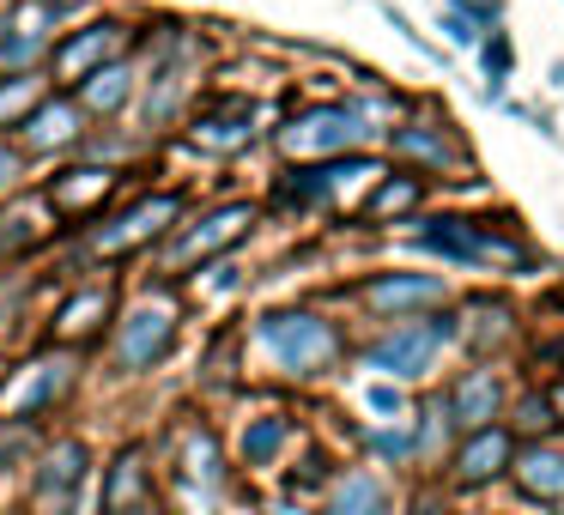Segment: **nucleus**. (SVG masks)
Masks as SVG:
<instances>
[{
	"instance_id": "nucleus-20",
	"label": "nucleus",
	"mask_w": 564,
	"mask_h": 515,
	"mask_svg": "<svg viewBox=\"0 0 564 515\" xmlns=\"http://www.w3.org/2000/svg\"><path fill=\"white\" fill-rule=\"evenodd\" d=\"M50 224H55L50 195H43V200H19V207L0 219V249H7V255H19V249L43 243V237H50Z\"/></svg>"
},
{
	"instance_id": "nucleus-29",
	"label": "nucleus",
	"mask_w": 564,
	"mask_h": 515,
	"mask_svg": "<svg viewBox=\"0 0 564 515\" xmlns=\"http://www.w3.org/2000/svg\"><path fill=\"white\" fill-rule=\"evenodd\" d=\"M188 479H200L207 491H219V449H213L207 430H195V437H188Z\"/></svg>"
},
{
	"instance_id": "nucleus-21",
	"label": "nucleus",
	"mask_w": 564,
	"mask_h": 515,
	"mask_svg": "<svg viewBox=\"0 0 564 515\" xmlns=\"http://www.w3.org/2000/svg\"><path fill=\"white\" fill-rule=\"evenodd\" d=\"M516 485L528 497H564V454L558 449H528L516 461Z\"/></svg>"
},
{
	"instance_id": "nucleus-36",
	"label": "nucleus",
	"mask_w": 564,
	"mask_h": 515,
	"mask_svg": "<svg viewBox=\"0 0 564 515\" xmlns=\"http://www.w3.org/2000/svg\"><path fill=\"white\" fill-rule=\"evenodd\" d=\"M413 515H443V509H437V503H413Z\"/></svg>"
},
{
	"instance_id": "nucleus-7",
	"label": "nucleus",
	"mask_w": 564,
	"mask_h": 515,
	"mask_svg": "<svg viewBox=\"0 0 564 515\" xmlns=\"http://www.w3.org/2000/svg\"><path fill=\"white\" fill-rule=\"evenodd\" d=\"M249 224H256V207H219V212H207V219L195 224V231H183L171 243V267H195V261H213L219 249H231L237 237H249Z\"/></svg>"
},
{
	"instance_id": "nucleus-22",
	"label": "nucleus",
	"mask_w": 564,
	"mask_h": 515,
	"mask_svg": "<svg viewBox=\"0 0 564 515\" xmlns=\"http://www.w3.org/2000/svg\"><path fill=\"white\" fill-rule=\"evenodd\" d=\"M104 321H110V292H79L62 304V316H55V333L62 340H86V333H98Z\"/></svg>"
},
{
	"instance_id": "nucleus-10",
	"label": "nucleus",
	"mask_w": 564,
	"mask_h": 515,
	"mask_svg": "<svg viewBox=\"0 0 564 515\" xmlns=\"http://www.w3.org/2000/svg\"><path fill=\"white\" fill-rule=\"evenodd\" d=\"M419 243L437 249V255H455V261H516V243H503L486 224H467V219H431L419 231Z\"/></svg>"
},
{
	"instance_id": "nucleus-12",
	"label": "nucleus",
	"mask_w": 564,
	"mask_h": 515,
	"mask_svg": "<svg viewBox=\"0 0 564 515\" xmlns=\"http://www.w3.org/2000/svg\"><path fill=\"white\" fill-rule=\"evenodd\" d=\"M122 50H128V31L122 25H91V31H79L74 43L55 50V79H79V86H86V79L98 74L104 62H116Z\"/></svg>"
},
{
	"instance_id": "nucleus-19",
	"label": "nucleus",
	"mask_w": 564,
	"mask_h": 515,
	"mask_svg": "<svg viewBox=\"0 0 564 515\" xmlns=\"http://www.w3.org/2000/svg\"><path fill=\"white\" fill-rule=\"evenodd\" d=\"M74 140H79V110L67 98L37 103V110L25 116V146L31 152H55V146H74Z\"/></svg>"
},
{
	"instance_id": "nucleus-27",
	"label": "nucleus",
	"mask_w": 564,
	"mask_h": 515,
	"mask_svg": "<svg viewBox=\"0 0 564 515\" xmlns=\"http://www.w3.org/2000/svg\"><path fill=\"white\" fill-rule=\"evenodd\" d=\"M280 442H285V418H256V425L243 430V461L268 467L273 454H280Z\"/></svg>"
},
{
	"instance_id": "nucleus-5",
	"label": "nucleus",
	"mask_w": 564,
	"mask_h": 515,
	"mask_svg": "<svg viewBox=\"0 0 564 515\" xmlns=\"http://www.w3.org/2000/svg\"><path fill=\"white\" fill-rule=\"evenodd\" d=\"M176 212H183V200H176V195H152V200H140V207H128L116 224H104V231L91 237V255L116 261V255H128V249L152 243V237H159L164 224H176Z\"/></svg>"
},
{
	"instance_id": "nucleus-33",
	"label": "nucleus",
	"mask_w": 564,
	"mask_h": 515,
	"mask_svg": "<svg viewBox=\"0 0 564 515\" xmlns=\"http://www.w3.org/2000/svg\"><path fill=\"white\" fill-rule=\"evenodd\" d=\"M370 406H377V413H394L401 401H394V388H370Z\"/></svg>"
},
{
	"instance_id": "nucleus-32",
	"label": "nucleus",
	"mask_w": 564,
	"mask_h": 515,
	"mask_svg": "<svg viewBox=\"0 0 564 515\" xmlns=\"http://www.w3.org/2000/svg\"><path fill=\"white\" fill-rule=\"evenodd\" d=\"M486 67H491V74H503V67H510V50H503V43H498V37H491V43H486Z\"/></svg>"
},
{
	"instance_id": "nucleus-14",
	"label": "nucleus",
	"mask_w": 564,
	"mask_h": 515,
	"mask_svg": "<svg viewBox=\"0 0 564 515\" xmlns=\"http://www.w3.org/2000/svg\"><path fill=\"white\" fill-rule=\"evenodd\" d=\"M503 467H510V430H498V425L474 430V437L462 442V454H455V479H462V485H491Z\"/></svg>"
},
{
	"instance_id": "nucleus-23",
	"label": "nucleus",
	"mask_w": 564,
	"mask_h": 515,
	"mask_svg": "<svg viewBox=\"0 0 564 515\" xmlns=\"http://www.w3.org/2000/svg\"><path fill=\"white\" fill-rule=\"evenodd\" d=\"M382 509H389V497H382V479L370 473H346L328 497V515H382Z\"/></svg>"
},
{
	"instance_id": "nucleus-34",
	"label": "nucleus",
	"mask_w": 564,
	"mask_h": 515,
	"mask_svg": "<svg viewBox=\"0 0 564 515\" xmlns=\"http://www.w3.org/2000/svg\"><path fill=\"white\" fill-rule=\"evenodd\" d=\"M13 176H19V158H13V152H7V146H0V188L13 183Z\"/></svg>"
},
{
	"instance_id": "nucleus-1",
	"label": "nucleus",
	"mask_w": 564,
	"mask_h": 515,
	"mask_svg": "<svg viewBox=\"0 0 564 515\" xmlns=\"http://www.w3.org/2000/svg\"><path fill=\"white\" fill-rule=\"evenodd\" d=\"M261 346L273 352V364L310 376L334 358V328L322 316H304V309H280V316L261 321Z\"/></svg>"
},
{
	"instance_id": "nucleus-11",
	"label": "nucleus",
	"mask_w": 564,
	"mask_h": 515,
	"mask_svg": "<svg viewBox=\"0 0 564 515\" xmlns=\"http://www.w3.org/2000/svg\"><path fill=\"white\" fill-rule=\"evenodd\" d=\"M50 31H55V0H19L13 13H7V25H0V55L13 67L37 62Z\"/></svg>"
},
{
	"instance_id": "nucleus-2",
	"label": "nucleus",
	"mask_w": 564,
	"mask_h": 515,
	"mask_svg": "<svg viewBox=\"0 0 564 515\" xmlns=\"http://www.w3.org/2000/svg\"><path fill=\"white\" fill-rule=\"evenodd\" d=\"M370 128H365V116L358 110H304V116H292V122L280 128V152L285 158H340L346 146H358Z\"/></svg>"
},
{
	"instance_id": "nucleus-15",
	"label": "nucleus",
	"mask_w": 564,
	"mask_h": 515,
	"mask_svg": "<svg viewBox=\"0 0 564 515\" xmlns=\"http://www.w3.org/2000/svg\"><path fill=\"white\" fill-rule=\"evenodd\" d=\"M498 401H503L498 376H491V370H467V376L455 382V394H449L455 425H462V430H486L491 418H498Z\"/></svg>"
},
{
	"instance_id": "nucleus-16",
	"label": "nucleus",
	"mask_w": 564,
	"mask_h": 515,
	"mask_svg": "<svg viewBox=\"0 0 564 515\" xmlns=\"http://www.w3.org/2000/svg\"><path fill=\"white\" fill-rule=\"evenodd\" d=\"M152 497L147 485V461H140V449H128L122 461L104 473V515H140Z\"/></svg>"
},
{
	"instance_id": "nucleus-17",
	"label": "nucleus",
	"mask_w": 564,
	"mask_h": 515,
	"mask_svg": "<svg viewBox=\"0 0 564 515\" xmlns=\"http://www.w3.org/2000/svg\"><path fill=\"white\" fill-rule=\"evenodd\" d=\"M443 285L431 280V273H394V280H370L365 285V304L382 309V316H394V309H419V304H437Z\"/></svg>"
},
{
	"instance_id": "nucleus-30",
	"label": "nucleus",
	"mask_w": 564,
	"mask_h": 515,
	"mask_svg": "<svg viewBox=\"0 0 564 515\" xmlns=\"http://www.w3.org/2000/svg\"><path fill=\"white\" fill-rule=\"evenodd\" d=\"M552 425H558V418H552V401H546V394H528V401L516 406V437H546Z\"/></svg>"
},
{
	"instance_id": "nucleus-31",
	"label": "nucleus",
	"mask_w": 564,
	"mask_h": 515,
	"mask_svg": "<svg viewBox=\"0 0 564 515\" xmlns=\"http://www.w3.org/2000/svg\"><path fill=\"white\" fill-rule=\"evenodd\" d=\"M25 430H19V425H0V461H19V454H25Z\"/></svg>"
},
{
	"instance_id": "nucleus-26",
	"label": "nucleus",
	"mask_w": 564,
	"mask_h": 515,
	"mask_svg": "<svg viewBox=\"0 0 564 515\" xmlns=\"http://www.w3.org/2000/svg\"><path fill=\"white\" fill-rule=\"evenodd\" d=\"M419 207V176H389L377 195L365 200V219H394V212Z\"/></svg>"
},
{
	"instance_id": "nucleus-28",
	"label": "nucleus",
	"mask_w": 564,
	"mask_h": 515,
	"mask_svg": "<svg viewBox=\"0 0 564 515\" xmlns=\"http://www.w3.org/2000/svg\"><path fill=\"white\" fill-rule=\"evenodd\" d=\"M43 98V79L37 74H13V79H0V116L13 122V116H31Z\"/></svg>"
},
{
	"instance_id": "nucleus-24",
	"label": "nucleus",
	"mask_w": 564,
	"mask_h": 515,
	"mask_svg": "<svg viewBox=\"0 0 564 515\" xmlns=\"http://www.w3.org/2000/svg\"><path fill=\"white\" fill-rule=\"evenodd\" d=\"M79 91H86V110H98V116L122 110V103H128V67H122V62L98 67V74H91Z\"/></svg>"
},
{
	"instance_id": "nucleus-8",
	"label": "nucleus",
	"mask_w": 564,
	"mask_h": 515,
	"mask_svg": "<svg viewBox=\"0 0 564 515\" xmlns=\"http://www.w3.org/2000/svg\"><path fill=\"white\" fill-rule=\"evenodd\" d=\"M67 382H74V364H67V358H37V364H25L13 382H7V388H0V418L43 413V406H50Z\"/></svg>"
},
{
	"instance_id": "nucleus-25",
	"label": "nucleus",
	"mask_w": 564,
	"mask_h": 515,
	"mask_svg": "<svg viewBox=\"0 0 564 515\" xmlns=\"http://www.w3.org/2000/svg\"><path fill=\"white\" fill-rule=\"evenodd\" d=\"M394 152H406V158L419 164H455V146L437 134V128H394Z\"/></svg>"
},
{
	"instance_id": "nucleus-3",
	"label": "nucleus",
	"mask_w": 564,
	"mask_h": 515,
	"mask_svg": "<svg viewBox=\"0 0 564 515\" xmlns=\"http://www.w3.org/2000/svg\"><path fill=\"white\" fill-rule=\"evenodd\" d=\"M86 479H91L86 442H55L50 461H43V473H37V491H31V515H79Z\"/></svg>"
},
{
	"instance_id": "nucleus-4",
	"label": "nucleus",
	"mask_w": 564,
	"mask_h": 515,
	"mask_svg": "<svg viewBox=\"0 0 564 515\" xmlns=\"http://www.w3.org/2000/svg\"><path fill=\"white\" fill-rule=\"evenodd\" d=\"M455 333L449 316H425V321H406V328L382 333L377 346H370V364L389 370V376H425L431 358H437V346Z\"/></svg>"
},
{
	"instance_id": "nucleus-9",
	"label": "nucleus",
	"mask_w": 564,
	"mask_h": 515,
	"mask_svg": "<svg viewBox=\"0 0 564 515\" xmlns=\"http://www.w3.org/2000/svg\"><path fill=\"white\" fill-rule=\"evenodd\" d=\"M377 183V164H365V158H328V164H310V171H292L280 183V200H292V207H316V200H334L340 188H352V183Z\"/></svg>"
},
{
	"instance_id": "nucleus-13",
	"label": "nucleus",
	"mask_w": 564,
	"mask_h": 515,
	"mask_svg": "<svg viewBox=\"0 0 564 515\" xmlns=\"http://www.w3.org/2000/svg\"><path fill=\"white\" fill-rule=\"evenodd\" d=\"M110 188H116V176L98 171V164H86V171L55 176V183H50V207H55V219H86L91 207L110 200Z\"/></svg>"
},
{
	"instance_id": "nucleus-6",
	"label": "nucleus",
	"mask_w": 564,
	"mask_h": 515,
	"mask_svg": "<svg viewBox=\"0 0 564 515\" xmlns=\"http://www.w3.org/2000/svg\"><path fill=\"white\" fill-rule=\"evenodd\" d=\"M171 340H176V309L171 304H140L134 316L122 321V333H116V358H122L128 370H147L171 352Z\"/></svg>"
},
{
	"instance_id": "nucleus-18",
	"label": "nucleus",
	"mask_w": 564,
	"mask_h": 515,
	"mask_svg": "<svg viewBox=\"0 0 564 515\" xmlns=\"http://www.w3.org/2000/svg\"><path fill=\"white\" fill-rule=\"evenodd\" d=\"M195 140L200 152H243L249 140H256V128H249V103H225V110H207L195 122Z\"/></svg>"
},
{
	"instance_id": "nucleus-35",
	"label": "nucleus",
	"mask_w": 564,
	"mask_h": 515,
	"mask_svg": "<svg viewBox=\"0 0 564 515\" xmlns=\"http://www.w3.org/2000/svg\"><path fill=\"white\" fill-rule=\"evenodd\" d=\"M268 515H310V509H297V503H280V509H268Z\"/></svg>"
}]
</instances>
